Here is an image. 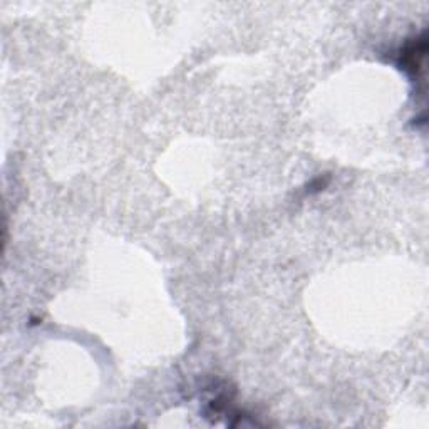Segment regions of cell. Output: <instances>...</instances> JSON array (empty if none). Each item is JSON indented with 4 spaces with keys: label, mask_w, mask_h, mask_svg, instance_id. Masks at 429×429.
I'll return each mask as SVG.
<instances>
[{
    "label": "cell",
    "mask_w": 429,
    "mask_h": 429,
    "mask_svg": "<svg viewBox=\"0 0 429 429\" xmlns=\"http://www.w3.org/2000/svg\"><path fill=\"white\" fill-rule=\"evenodd\" d=\"M424 52H426V39L424 36L421 39H418L416 42H411L404 47L403 51V68L409 71V73L418 74V71H421L423 68V59H424Z\"/></svg>",
    "instance_id": "6da1fadb"
}]
</instances>
